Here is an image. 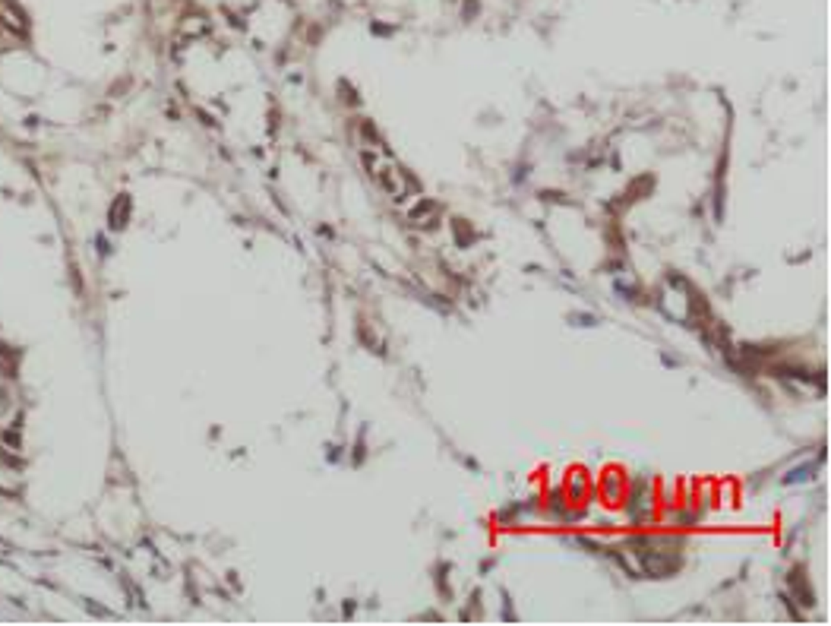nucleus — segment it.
I'll use <instances>...</instances> for the list:
<instances>
[{
  "label": "nucleus",
  "mask_w": 831,
  "mask_h": 626,
  "mask_svg": "<svg viewBox=\"0 0 831 626\" xmlns=\"http://www.w3.org/2000/svg\"><path fill=\"white\" fill-rule=\"evenodd\" d=\"M127 209H130V200H127V196H120V200H117V206L111 209V225L124 228V212H127Z\"/></svg>",
  "instance_id": "obj_2"
},
{
  "label": "nucleus",
  "mask_w": 831,
  "mask_h": 626,
  "mask_svg": "<svg viewBox=\"0 0 831 626\" xmlns=\"http://www.w3.org/2000/svg\"><path fill=\"white\" fill-rule=\"evenodd\" d=\"M812 471H816V465H803V468H793L787 478H784V484H793V481H809Z\"/></svg>",
  "instance_id": "obj_3"
},
{
  "label": "nucleus",
  "mask_w": 831,
  "mask_h": 626,
  "mask_svg": "<svg viewBox=\"0 0 831 626\" xmlns=\"http://www.w3.org/2000/svg\"><path fill=\"white\" fill-rule=\"evenodd\" d=\"M424 212H436V203L424 200V203H420V206H414V209H411V221H418Z\"/></svg>",
  "instance_id": "obj_4"
},
{
  "label": "nucleus",
  "mask_w": 831,
  "mask_h": 626,
  "mask_svg": "<svg viewBox=\"0 0 831 626\" xmlns=\"http://www.w3.org/2000/svg\"><path fill=\"white\" fill-rule=\"evenodd\" d=\"M790 588H793V592H800V598H803V604H806V607L816 604V598H812V588H809V582H806L803 566H797V570L790 572Z\"/></svg>",
  "instance_id": "obj_1"
}]
</instances>
